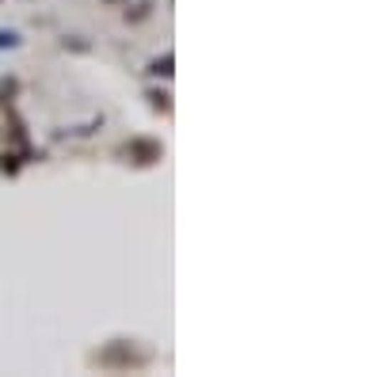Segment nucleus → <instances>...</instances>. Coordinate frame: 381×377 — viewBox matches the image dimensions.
<instances>
[]
</instances>
